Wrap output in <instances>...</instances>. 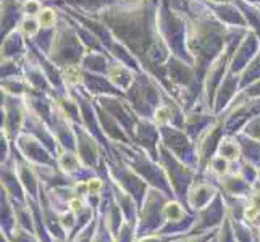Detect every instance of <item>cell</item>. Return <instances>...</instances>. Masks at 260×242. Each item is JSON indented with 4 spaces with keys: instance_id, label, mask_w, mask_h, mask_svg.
Here are the masks:
<instances>
[{
    "instance_id": "3",
    "label": "cell",
    "mask_w": 260,
    "mask_h": 242,
    "mask_svg": "<svg viewBox=\"0 0 260 242\" xmlns=\"http://www.w3.org/2000/svg\"><path fill=\"white\" fill-rule=\"evenodd\" d=\"M218 195L217 189L212 184H192L191 189L186 194V205L192 213L205 209L210 202L215 200V197Z\"/></svg>"
},
{
    "instance_id": "2",
    "label": "cell",
    "mask_w": 260,
    "mask_h": 242,
    "mask_svg": "<svg viewBox=\"0 0 260 242\" xmlns=\"http://www.w3.org/2000/svg\"><path fill=\"white\" fill-rule=\"evenodd\" d=\"M226 202L218 194L207 207L194 213V225L189 232H213L226 218Z\"/></svg>"
},
{
    "instance_id": "7",
    "label": "cell",
    "mask_w": 260,
    "mask_h": 242,
    "mask_svg": "<svg viewBox=\"0 0 260 242\" xmlns=\"http://www.w3.org/2000/svg\"><path fill=\"white\" fill-rule=\"evenodd\" d=\"M258 218H260V210L257 207H254L250 202H247V205L244 207V212H243V220L247 223V225L255 226V223L258 221Z\"/></svg>"
},
{
    "instance_id": "13",
    "label": "cell",
    "mask_w": 260,
    "mask_h": 242,
    "mask_svg": "<svg viewBox=\"0 0 260 242\" xmlns=\"http://www.w3.org/2000/svg\"><path fill=\"white\" fill-rule=\"evenodd\" d=\"M257 181L260 183V168L257 169Z\"/></svg>"
},
{
    "instance_id": "5",
    "label": "cell",
    "mask_w": 260,
    "mask_h": 242,
    "mask_svg": "<svg viewBox=\"0 0 260 242\" xmlns=\"http://www.w3.org/2000/svg\"><path fill=\"white\" fill-rule=\"evenodd\" d=\"M2 236L7 239V242H42L39 236H36V232L26 231L21 228H15L13 231L8 232V234H4L2 232Z\"/></svg>"
},
{
    "instance_id": "1",
    "label": "cell",
    "mask_w": 260,
    "mask_h": 242,
    "mask_svg": "<svg viewBox=\"0 0 260 242\" xmlns=\"http://www.w3.org/2000/svg\"><path fill=\"white\" fill-rule=\"evenodd\" d=\"M168 197L158 189H149L139 205V215L136 221V237L158 232L165 225L164 205Z\"/></svg>"
},
{
    "instance_id": "11",
    "label": "cell",
    "mask_w": 260,
    "mask_h": 242,
    "mask_svg": "<svg viewBox=\"0 0 260 242\" xmlns=\"http://www.w3.org/2000/svg\"><path fill=\"white\" fill-rule=\"evenodd\" d=\"M249 202L254 205V207H257L260 210V189H255L252 191V194L249 195Z\"/></svg>"
},
{
    "instance_id": "4",
    "label": "cell",
    "mask_w": 260,
    "mask_h": 242,
    "mask_svg": "<svg viewBox=\"0 0 260 242\" xmlns=\"http://www.w3.org/2000/svg\"><path fill=\"white\" fill-rule=\"evenodd\" d=\"M223 191L226 195L231 197H241V199H249V195L252 194V186L249 184L246 178L241 176H231L223 181Z\"/></svg>"
},
{
    "instance_id": "14",
    "label": "cell",
    "mask_w": 260,
    "mask_h": 242,
    "mask_svg": "<svg viewBox=\"0 0 260 242\" xmlns=\"http://www.w3.org/2000/svg\"><path fill=\"white\" fill-rule=\"evenodd\" d=\"M212 242H215V237H213V239H212Z\"/></svg>"
},
{
    "instance_id": "9",
    "label": "cell",
    "mask_w": 260,
    "mask_h": 242,
    "mask_svg": "<svg viewBox=\"0 0 260 242\" xmlns=\"http://www.w3.org/2000/svg\"><path fill=\"white\" fill-rule=\"evenodd\" d=\"M173 237H170L164 232H150V234H144V236H138L134 239V242H170Z\"/></svg>"
},
{
    "instance_id": "12",
    "label": "cell",
    "mask_w": 260,
    "mask_h": 242,
    "mask_svg": "<svg viewBox=\"0 0 260 242\" xmlns=\"http://www.w3.org/2000/svg\"><path fill=\"white\" fill-rule=\"evenodd\" d=\"M52 242H70V240H65V239H52Z\"/></svg>"
},
{
    "instance_id": "8",
    "label": "cell",
    "mask_w": 260,
    "mask_h": 242,
    "mask_svg": "<svg viewBox=\"0 0 260 242\" xmlns=\"http://www.w3.org/2000/svg\"><path fill=\"white\" fill-rule=\"evenodd\" d=\"M87 189H89V197H101L104 191V181L101 178H89L87 179Z\"/></svg>"
},
{
    "instance_id": "6",
    "label": "cell",
    "mask_w": 260,
    "mask_h": 242,
    "mask_svg": "<svg viewBox=\"0 0 260 242\" xmlns=\"http://www.w3.org/2000/svg\"><path fill=\"white\" fill-rule=\"evenodd\" d=\"M87 197H83V195H76V194H73L71 195V199L68 200V203H67V210H70V212H73V213H79V212H83L86 207H87Z\"/></svg>"
},
{
    "instance_id": "10",
    "label": "cell",
    "mask_w": 260,
    "mask_h": 242,
    "mask_svg": "<svg viewBox=\"0 0 260 242\" xmlns=\"http://www.w3.org/2000/svg\"><path fill=\"white\" fill-rule=\"evenodd\" d=\"M212 169L218 176H225L228 173V160L225 157H215L212 160Z\"/></svg>"
}]
</instances>
